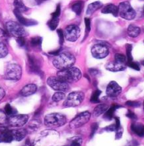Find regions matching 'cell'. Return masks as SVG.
<instances>
[{
    "label": "cell",
    "mask_w": 144,
    "mask_h": 146,
    "mask_svg": "<svg viewBox=\"0 0 144 146\" xmlns=\"http://www.w3.org/2000/svg\"><path fill=\"white\" fill-rule=\"evenodd\" d=\"M75 57L72 53L68 51H61L58 56H54L53 66L59 71L68 69L72 66L75 63Z\"/></svg>",
    "instance_id": "obj_1"
},
{
    "label": "cell",
    "mask_w": 144,
    "mask_h": 146,
    "mask_svg": "<svg viewBox=\"0 0 144 146\" xmlns=\"http://www.w3.org/2000/svg\"><path fill=\"white\" fill-rule=\"evenodd\" d=\"M58 76L62 81L68 83H71L78 82L82 76V72L78 67L71 66L68 69L59 71L58 72Z\"/></svg>",
    "instance_id": "obj_2"
},
{
    "label": "cell",
    "mask_w": 144,
    "mask_h": 146,
    "mask_svg": "<svg viewBox=\"0 0 144 146\" xmlns=\"http://www.w3.org/2000/svg\"><path fill=\"white\" fill-rule=\"evenodd\" d=\"M67 123V117L65 115L53 113L46 115L44 118V123L47 128H58L63 126Z\"/></svg>",
    "instance_id": "obj_3"
},
{
    "label": "cell",
    "mask_w": 144,
    "mask_h": 146,
    "mask_svg": "<svg viewBox=\"0 0 144 146\" xmlns=\"http://www.w3.org/2000/svg\"><path fill=\"white\" fill-rule=\"evenodd\" d=\"M22 76V68L16 63H9L7 65L4 72V79L9 81H19Z\"/></svg>",
    "instance_id": "obj_4"
},
{
    "label": "cell",
    "mask_w": 144,
    "mask_h": 146,
    "mask_svg": "<svg viewBox=\"0 0 144 146\" xmlns=\"http://www.w3.org/2000/svg\"><path fill=\"white\" fill-rule=\"evenodd\" d=\"M118 15L127 20H132L136 17V11L131 6L128 1L120 3L118 6Z\"/></svg>",
    "instance_id": "obj_5"
},
{
    "label": "cell",
    "mask_w": 144,
    "mask_h": 146,
    "mask_svg": "<svg viewBox=\"0 0 144 146\" xmlns=\"http://www.w3.org/2000/svg\"><path fill=\"white\" fill-rule=\"evenodd\" d=\"M6 29L8 33L15 37H25L26 31L23 25L15 21H9L6 23Z\"/></svg>",
    "instance_id": "obj_6"
},
{
    "label": "cell",
    "mask_w": 144,
    "mask_h": 146,
    "mask_svg": "<svg viewBox=\"0 0 144 146\" xmlns=\"http://www.w3.org/2000/svg\"><path fill=\"white\" fill-rule=\"evenodd\" d=\"M84 99V93L83 92H71L67 99L65 100V102L63 103L64 107H77L78 105H80Z\"/></svg>",
    "instance_id": "obj_7"
},
{
    "label": "cell",
    "mask_w": 144,
    "mask_h": 146,
    "mask_svg": "<svg viewBox=\"0 0 144 146\" xmlns=\"http://www.w3.org/2000/svg\"><path fill=\"white\" fill-rule=\"evenodd\" d=\"M47 84L51 88L55 91L59 92H66L69 89V85L68 82L60 79L58 76H50L47 79Z\"/></svg>",
    "instance_id": "obj_8"
},
{
    "label": "cell",
    "mask_w": 144,
    "mask_h": 146,
    "mask_svg": "<svg viewBox=\"0 0 144 146\" xmlns=\"http://www.w3.org/2000/svg\"><path fill=\"white\" fill-rule=\"evenodd\" d=\"M91 114L89 112H83L79 114H78L76 117L72 119L70 122V128L74 129H78L80 127H82L83 125H84L88 122V120L90 119Z\"/></svg>",
    "instance_id": "obj_9"
},
{
    "label": "cell",
    "mask_w": 144,
    "mask_h": 146,
    "mask_svg": "<svg viewBox=\"0 0 144 146\" xmlns=\"http://www.w3.org/2000/svg\"><path fill=\"white\" fill-rule=\"evenodd\" d=\"M109 48L104 43H97L92 46L91 54L96 59H103L109 55Z\"/></svg>",
    "instance_id": "obj_10"
},
{
    "label": "cell",
    "mask_w": 144,
    "mask_h": 146,
    "mask_svg": "<svg viewBox=\"0 0 144 146\" xmlns=\"http://www.w3.org/2000/svg\"><path fill=\"white\" fill-rule=\"evenodd\" d=\"M63 34H64V37L67 40H68L70 42H74L78 39L79 35H80V29L76 25H70L65 28Z\"/></svg>",
    "instance_id": "obj_11"
},
{
    "label": "cell",
    "mask_w": 144,
    "mask_h": 146,
    "mask_svg": "<svg viewBox=\"0 0 144 146\" xmlns=\"http://www.w3.org/2000/svg\"><path fill=\"white\" fill-rule=\"evenodd\" d=\"M28 120H29V116L28 115H25V114H20V115L15 114L14 116L8 117L7 123L10 127L20 128V127L24 126L25 124H26Z\"/></svg>",
    "instance_id": "obj_12"
},
{
    "label": "cell",
    "mask_w": 144,
    "mask_h": 146,
    "mask_svg": "<svg viewBox=\"0 0 144 146\" xmlns=\"http://www.w3.org/2000/svg\"><path fill=\"white\" fill-rule=\"evenodd\" d=\"M28 65L30 72L37 74L39 76H42V72L41 69L40 60L34 56L28 55Z\"/></svg>",
    "instance_id": "obj_13"
},
{
    "label": "cell",
    "mask_w": 144,
    "mask_h": 146,
    "mask_svg": "<svg viewBox=\"0 0 144 146\" xmlns=\"http://www.w3.org/2000/svg\"><path fill=\"white\" fill-rule=\"evenodd\" d=\"M121 92H122L121 87L114 81H111L106 88V94L111 98L118 97L121 93Z\"/></svg>",
    "instance_id": "obj_14"
},
{
    "label": "cell",
    "mask_w": 144,
    "mask_h": 146,
    "mask_svg": "<svg viewBox=\"0 0 144 146\" xmlns=\"http://www.w3.org/2000/svg\"><path fill=\"white\" fill-rule=\"evenodd\" d=\"M13 140L10 129L6 127H0V143H10Z\"/></svg>",
    "instance_id": "obj_15"
},
{
    "label": "cell",
    "mask_w": 144,
    "mask_h": 146,
    "mask_svg": "<svg viewBox=\"0 0 144 146\" xmlns=\"http://www.w3.org/2000/svg\"><path fill=\"white\" fill-rule=\"evenodd\" d=\"M14 14H15L16 19H18L19 23L21 24L22 25L24 26H32V25H37V22L35 20H33V19H26L25 18L23 15H22V13L17 11V10H14Z\"/></svg>",
    "instance_id": "obj_16"
},
{
    "label": "cell",
    "mask_w": 144,
    "mask_h": 146,
    "mask_svg": "<svg viewBox=\"0 0 144 146\" xmlns=\"http://www.w3.org/2000/svg\"><path fill=\"white\" fill-rule=\"evenodd\" d=\"M37 86L34 83H29V84H27L25 85L24 88H22L20 90V95L23 96V97H29V96H31L33 95L34 93L36 92L37 91Z\"/></svg>",
    "instance_id": "obj_17"
},
{
    "label": "cell",
    "mask_w": 144,
    "mask_h": 146,
    "mask_svg": "<svg viewBox=\"0 0 144 146\" xmlns=\"http://www.w3.org/2000/svg\"><path fill=\"white\" fill-rule=\"evenodd\" d=\"M10 131L15 141H21L27 135V130L25 129H12Z\"/></svg>",
    "instance_id": "obj_18"
},
{
    "label": "cell",
    "mask_w": 144,
    "mask_h": 146,
    "mask_svg": "<svg viewBox=\"0 0 144 146\" xmlns=\"http://www.w3.org/2000/svg\"><path fill=\"white\" fill-rule=\"evenodd\" d=\"M131 129L139 137H144V125L138 122H133L131 125Z\"/></svg>",
    "instance_id": "obj_19"
},
{
    "label": "cell",
    "mask_w": 144,
    "mask_h": 146,
    "mask_svg": "<svg viewBox=\"0 0 144 146\" xmlns=\"http://www.w3.org/2000/svg\"><path fill=\"white\" fill-rule=\"evenodd\" d=\"M106 69L108 71H111V72H121V71H124L126 69V66L125 65H122V64H120L116 61H111V62H109L107 65H106Z\"/></svg>",
    "instance_id": "obj_20"
},
{
    "label": "cell",
    "mask_w": 144,
    "mask_h": 146,
    "mask_svg": "<svg viewBox=\"0 0 144 146\" xmlns=\"http://www.w3.org/2000/svg\"><path fill=\"white\" fill-rule=\"evenodd\" d=\"M102 14H111L113 15L115 17L118 16V7L113 4V3H109L107 5H105L104 7H103V9H101Z\"/></svg>",
    "instance_id": "obj_21"
},
{
    "label": "cell",
    "mask_w": 144,
    "mask_h": 146,
    "mask_svg": "<svg viewBox=\"0 0 144 146\" xmlns=\"http://www.w3.org/2000/svg\"><path fill=\"white\" fill-rule=\"evenodd\" d=\"M103 7V3L101 2H99V1H96V2H94L92 3H90L88 8H87V11H86V15H93L94 12H96L98 9H100Z\"/></svg>",
    "instance_id": "obj_22"
},
{
    "label": "cell",
    "mask_w": 144,
    "mask_h": 146,
    "mask_svg": "<svg viewBox=\"0 0 144 146\" xmlns=\"http://www.w3.org/2000/svg\"><path fill=\"white\" fill-rule=\"evenodd\" d=\"M127 34L131 38H137L141 34V28L135 25H130L127 29Z\"/></svg>",
    "instance_id": "obj_23"
},
{
    "label": "cell",
    "mask_w": 144,
    "mask_h": 146,
    "mask_svg": "<svg viewBox=\"0 0 144 146\" xmlns=\"http://www.w3.org/2000/svg\"><path fill=\"white\" fill-rule=\"evenodd\" d=\"M109 108V105L105 104V103H102V104H99L94 110V115L95 117H99L102 114H104Z\"/></svg>",
    "instance_id": "obj_24"
},
{
    "label": "cell",
    "mask_w": 144,
    "mask_h": 146,
    "mask_svg": "<svg viewBox=\"0 0 144 146\" xmlns=\"http://www.w3.org/2000/svg\"><path fill=\"white\" fill-rule=\"evenodd\" d=\"M121 108V106H120V105H116V104L112 105V106H111V108H108V110L104 113V118L108 119V120L112 119V118L114 117L115 112L116 111V109H117V108Z\"/></svg>",
    "instance_id": "obj_25"
},
{
    "label": "cell",
    "mask_w": 144,
    "mask_h": 146,
    "mask_svg": "<svg viewBox=\"0 0 144 146\" xmlns=\"http://www.w3.org/2000/svg\"><path fill=\"white\" fill-rule=\"evenodd\" d=\"M84 2L81 0L76 1L75 3H73L72 5V10L77 15H80L82 11H83V8H84Z\"/></svg>",
    "instance_id": "obj_26"
},
{
    "label": "cell",
    "mask_w": 144,
    "mask_h": 146,
    "mask_svg": "<svg viewBox=\"0 0 144 146\" xmlns=\"http://www.w3.org/2000/svg\"><path fill=\"white\" fill-rule=\"evenodd\" d=\"M14 6H15V10H17L20 13H24L28 10V8L25 5V3L22 2V0H15Z\"/></svg>",
    "instance_id": "obj_27"
},
{
    "label": "cell",
    "mask_w": 144,
    "mask_h": 146,
    "mask_svg": "<svg viewBox=\"0 0 144 146\" xmlns=\"http://www.w3.org/2000/svg\"><path fill=\"white\" fill-rule=\"evenodd\" d=\"M42 38L40 37V36L33 37L30 40V44L34 48H36V49L42 48Z\"/></svg>",
    "instance_id": "obj_28"
},
{
    "label": "cell",
    "mask_w": 144,
    "mask_h": 146,
    "mask_svg": "<svg viewBox=\"0 0 144 146\" xmlns=\"http://www.w3.org/2000/svg\"><path fill=\"white\" fill-rule=\"evenodd\" d=\"M115 61L120 63V64H122V65H125L127 63V56L121 54V53H116L115 55Z\"/></svg>",
    "instance_id": "obj_29"
},
{
    "label": "cell",
    "mask_w": 144,
    "mask_h": 146,
    "mask_svg": "<svg viewBox=\"0 0 144 146\" xmlns=\"http://www.w3.org/2000/svg\"><path fill=\"white\" fill-rule=\"evenodd\" d=\"M4 111H5V113L7 114L8 117L14 116L15 114H17V110L15 109V108H13L10 104H6L5 105Z\"/></svg>",
    "instance_id": "obj_30"
},
{
    "label": "cell",
    "mask_w": 144,
    "mask_h": 146,
    "mask_svg": "<svg viewBox=\"0 0 144 146\" xmlns=\"http://www.w3.org/2000/svg\"><path fill=\"white\" fill-rule=\"evenodd\" d=\"M58 24H59V18L52 17V19L48 21L47 25H48V27L50 28L51 30H54V29H57V27L58 26Z\"/></svg>",
    "instance_id": "obj_31"
},
{
    "label": "cell",
    "mask_w": 144,
    "mask_h": 146,
    "mask_svg": "<svg viewBox=\"0 0 144 146\" xmlns=\"http://www.w3.org/2000/svg\"><path fill=\"white\" fill-rule=\"evenodd\" d=\"M64 98H65V93H64V92H59V91H58L56 93L53 94L52 99L53 102H60V101H62V100H63Z\"/></svg>",
    "instance_id": "obj_32"
},
{
    "label": "cell",
    "mask_w": 144,
    "mask_h": 146,
    "mask_svg": "<svg viewBox=\"0 0 144 146\" xmlns=\"http://www.w3.org/2000/svg\"><path fill=\"white\" fill-rule=\"evenodd\" d=\"M100 90L96 89V90L93 92V94H92V96H91V98H90V102H92V103H97V102H100Z\"/></svg>",
    "instance_id": "obj_33"
},
{
    "label": "cell",
    "mask_w": 144,
    "mask_h": 146,
    "mask_svg": "<svg viewBox=\"0 0 144 146\" xmlns=\"http://www.w3.org/2000/svg\"><path fill=\"white\" fill-rule=\"evenodd\" d=\"M9 50L7 45L3 42H0V58H4L5 56H7Z\"/></svg>",
    "instance_id": "obj_34"
},
{
    "label": "cell",
    "mask_w": 144,
    "mask_h": 146,
    "mask_svg": "<svg viewBox=\"0 0 144 146\" xmlns=\"http://www.w3.org/2000/svg\"><path fill=\"white\" fill-rule=\"evenodd\" d=\"M83 139L80 137H73L70 140V146H82Z\"/></svg>",
    "instance_id": "obj_35"
},
{
    "label": "cell",
    "mask_w": 144,
    "mask_h": 146,
    "mask_svg": "<svg viewBox=\"0 0 144 146\" xmlns=\"http://www.w3.org/2000/svg\"><path fill=\"white\" fill-rule=\"evenodd\" d=\"M127 48V62H130L132 60V56H131V50H132V45L127 44L126 45Z\"/></svg>",
    "instance_id": "obj_36"
},
{
    "label": "cell",
    "mask_w": 144,
    "mask_h": 146,
    "mask_svg": "<svg viewBox=\"0 0 144 146\" xmlns=\"http://www.w3.org/2000/svg\"><path fill=\"white\" fill-rule=\"evenodd\" d=\"M7 119H8V116L5 113V112L0 110V125H3L7 123Z\"/></svg>",
    "instance_id": "obj_37"
},
{
    "label": "cell",
    "mask_w": 144,
    "mask_h": 146,
    "mask_svg": "<svg viewBox=\"0 0 144 146\" xmlns=\"http://www.w3.org/2000/svg\"><path fill=\"white\" fill-rule=\"evenodd\" d=\"M127 66H128L129 67H131V68H132V69H134V70H136V71H140V65H139L138 63L134 62L133 60H131V61H130V62H127Z\"/></svg>",
    "instance_id": "obj_38"
},
{
    "label": "cell",
    "mask_w": 144,
    "mask_h": 146,
    "mask_svg": "<svg viewBox=\"0 0 144 146\" xmlns=\"http://www.w3.org/2000/svg\"><path fill=\"white\" fill-rule=\"evenodd\" d=\"M16 40H17V44L20 48H24L25 46V44H26L25 40L24 37H18Z\"/></svg>",
    "instance_id": "obj_39"
},
{
    "label": "cell",
    "mask_w": 144,
    "mask_h": 146,
    "mask_svg": "<svg viewBox=\"0 0 144 146\" xmlns=\"http://www.w3.org/2000/svg\"><path fill=\"white\" fill-rule=\"evenodd\" d=\"M84 23H85V29H86V34L88 35L91 29V21L90 19L88 18H85L84 19Z\"/></svg>",
    "instance_id": "obj_40"
},
{
    "label": "cell",
    "mask_w": 144,
    "mask_h": 146,
    "mask_svg": "<svg viewBox=\"0 0 144 146\" xmlns=\"http://www.w3.org/2000/svg\"><path fill=\"white\" fill-rule=\"evenodd\" d=\"M60 15H61V4L59 3V4H58L57 8H56V10L52 14V17H53V18H59Z\"/></svg>",
    "instance_id": "obj_41"
},
{
    "label": "cell",
    "mask_w": 144,
    "mask_h": 146,
    "mask_svg": "<svg viewBox=\"0 0 144 146\" xmlns=\"http://www.w3.org/2000/svg\"><path fill=\"white\" fill-rule=\"evenodd\" d=\"M58 37H59V43H60L61 44H63V42H64V39H65V37H64V34H63V31H62V29H58Z\"/></svg>",
    "instance_id": "obj_42"
},
{
    "label": "cell",
    "mask_w": 144,
    "mask_h": 146,
    "mask_svg": "<svg viewBox=\"0 0 144 146\" xmlns=\"http://www.w3.org/2000/svg\"><path fill=\"white\" fill-rule=\"evenodd\" d=\"M40 127V123H39V121H37V120H34V121H32L31 123H30V124H29V128L30 129H37L38 128Z\"/></svg>",
    "instance_id": "obj_43"
},
{
    "label": "cell",
    "mask_w": 144,
    "mask_h": 146,
    "mask_svg": "<svg viewBox=\"0 0 144 146\" xmlns=\"http://www.w3.org/2000/svg\"><path fill=\"white\" fill-rule=\"evenodd\" d=\"M98 128H99L98 123H94L92 124V126H91V133H90V137H91V138L94 135V133H95V132L97 131Z\"/></svg>",
    "instance_id": "obj_44"
},
{
    "label": "cell",
    "mask_w": 144,
    "mask_h": 146,
    "mask_svg": "<svg viewBox=\"0 0 144 146\" xmlns=\"http://www.w3.org/2000/svg\"><path fill=\"white\" fill-rule=\"evenodd\" d=\"M127 105L129 107H131V108H137V107H139L141 105V103L137 101H127Z\"/></svg>",
    "instance_id": "obj_45"
},
{
    "label": "cell",
    "mask_w": 144,
    "mask_h": 146,
    "mask_svg": "<svg viewBox=\"0 0 144 146\" xmlns=\"http://www.w3.org/2000/svg\"><path fill=\"white\" fill-rule=\"evenodd\" d=\"M115 132H116V133H115V139H121V138L122 137V133H123V129H122V128L121 127L120 129H118Z\"/></svg>",
    "instance_id": "obj_46"
},
{
    "label": "cell",
    "mask_w": 144,
    "mask_h": 146,
    "mask_svg": "<svg viewBox=\"0 0 144 146\" xmlns=\"http://www.w3.org/2000/svg\"><path fill=\"white\" fill-rule=\"evenodd\" d=\"M127 116L129 117V118H131V119H132V120H136V119H137V116H136V114H135L133 112H131V110H129V111L127 112Z\"/></svg>",
    "instance_id": "obj_47"
},
{
    "label": "cell",
    "mask_w": 144,
    "mask_h": 146,
    "mask_svg": "<svg viewBox=\"0 0 144 146\" xmlns=\"http://www.w3.org/2000/svg\"><path fill=\"white\" fill-rule=\"evenodd\" d=\"M8 35H9V33L7 31H5L4 29L0 28V38H6V37L9 36Z\"/></svg>",
    "instance_id": "obj_48"
},
{
    "label": "cell",
    "mask_w": 144,
    "mask_h": 146,
    "mask_svg": "<svg viewBox=\"0 0 144 146\" xmlns=\"http://www.w3.org/2000/svg\"><path fill=\"white\" fill-rule=\"evenodd\" d=\"M88 72L90 73V75H92V76H97L100 73V71L97 69H94V68H91V69H89Z\"/></svg>",
    "instance_id": "obj_49"
},
{
    "label": "cell",
    "mask_w": 144,
    "mask_h": 146,
    "mask_svg": "<svg viewBox=\"0 0 144 146\" xmlns=\"http://www.w3.org/2000/svg\"><path fill=\"white\" fill-rule=\"evenodd\" d=\"M62 51V48H59L58 50H54V51H51L49 54L50 55H52V56H58V54L60 53Z\"/></svg>",
    "instance_id": "obj_50"
},
{
    "label": "cell",
    "mask_w": 144,
    "mask_h": 146,
    "mask_svg": "<svg viewBox=\"0 0 144 146\" xmlns=\"http://www.w3.org/2000/svg\"><path fill=\"white\" fill-rule=\"evenodd\" d=\"M4 96H5V92L3 90V88H2L0 87V101L3 100V98H4Z\"/></svg>",
    "instance_id": "obj_51"
},
{
    "label": "cell",
    "mask_w": 144,
    "mask_h": 146,
    "mask_svg": "<svg viewBox=\"0 0 144 146\" xmlns=\"http://www.w3.org/2000/svg\"><path fill=\"white\" fill-rule=\"evenodd\" d=\"M34 1L35 2L36 4H42V3H43L44 2H46L47 0H34Z\"/></svg>",
    "instance_id": "obj_52"
},
{
    "label": "cell",
    "mask_w": 144,
    "mask_h": 146,
    "mask_svg": "<svg viewBox=\"0 0 144 146\" xmlns=\"http://www.w3.org/2000/svg\"><path fill=\"white\" fill-rule=\"evenodd\" d=\"M25 146H33V145H31L30 143H26V144H25Z\"/></svg>",
    "instance_id": "obj_53"
},
{
    "label": "cell",
    "mask_w": 144,
    "mask_h": 146,
    "mask_svg": "<svg viewBox=\"0 0 144 146\" xmlns=\"http://www.w3.org/2000/svg\"><path fill=\"white\" fill-rule=\"evenodd\" d=\"M141 63H142V65H143V66H144V60H142V61H141Z\"/></svg>",
    "instance_id": "obj_54"
},
{
    "label": "cell",
    "mask_w": 144,
    "mask_h": 146,
    "mask_svg": "<svg viewBox=\"0 0 144 146\" xmlns=\"http://www.w3.org/2000/svg\"><path fill=\"white\" fill-rule=\"evenodd\" d=\"M143 109H144V102H143Z\"/></svg>",
    "instance_id": "obj_55"
},
{
    "label": "cell",
    "mask_w": 144,
    "mask_h": 146,
    "mask_svg": "<svg viewBox=\"0 0 144 146\" xmlns=\"http://www.w3.org/2000/svg\"><path fill=\"white\" fill-rule=\"evenodd\" d=\"M143 12H144V6H143Z\"/></svg>",
    "instance_id": "obj_56"
}]
</instances>
